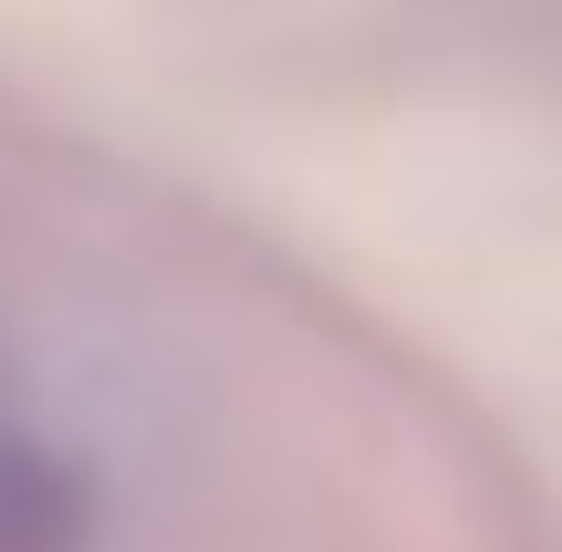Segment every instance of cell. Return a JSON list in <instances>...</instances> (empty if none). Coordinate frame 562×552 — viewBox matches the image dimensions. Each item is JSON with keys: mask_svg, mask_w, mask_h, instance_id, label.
<instances>
[{"mask_svg": "<svg viewBox=\"0 0 562 552\" xmlns=\"http://www.w3.org/2000/svg\"><path fill=\"white\" fill-rule=\"evenodd\" d=\"M83 521H94L83 470L0 396V552H83Z\"/></svg>", "mask_w": 562, "mask_h": 552, "instance_id": "6da1fadb", "label": "cell"}]
</instances>
